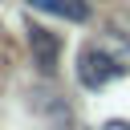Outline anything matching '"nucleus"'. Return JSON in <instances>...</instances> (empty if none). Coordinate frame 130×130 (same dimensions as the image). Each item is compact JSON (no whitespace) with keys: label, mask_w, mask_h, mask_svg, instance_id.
<instances>
[{"label":"nucleus","mask_w":130,"mask_h":130,"mask_svg":"<svg viewBox=\"0 0 130 130\" xmlns=\"http://www.w3.org/2000/svg\"><path fill=\"white\" fill-rule=\"evenodd\" d=\"M24 37H28V49H32V65L45 77H53L57 73V61H61V37L53 28H45V24H32V20H28Z\"/></svg>","instance_id":"nucleus-2"},{"label":"nucleus","mask_w":130,"mask_h":130,"mask_svg":"<svg viewBox=\"0 0 130 130\" xmlns=\"http://www.w3.org/2000/svg\"><path fill=\"white\" fill-rule=\"evenodd\" d=\"M28 8H37V12H49V16H61V20H69V24H85L89 20V0H24Z\"/></svg>","instance_id":"nucleus-3"},{"label":"nucleus","mask_w":130,"mask_h":130,"mask_svg":"<svg viewBox=\"0 0 130 130\" xmlns=\"http://www.w3.org/2000/svg\"><path fill=\"white\" fill-rule=\"evenodd\" d=\"M126 73H130V65L118 61L114 53H106L102 45H85L77 53V81L85 89H106L114 77H126Z\"/></svg>","instance_id":"nucleus-1"},{"label":"nucleus","mask_w":130,"mask_h":130,"mask_svg":"<svg viewBox=\"0 0 130 130\" xmlns=\"http://www.w3.org/2000/svg\"><path fill=\"white\" fill-rule=\"evenodd\" d=\"M106 130H130V122H122V118H110V122H106Z\"/></svg>","instance_id":"nucleus-4"}]
</instances>
